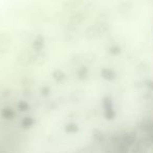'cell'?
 Returning a JSON list of instances; mask_svg holds the SVG:
<instances>
[{
    "label": "cell",
    "instance_id": "obj_1",
    "mask_svg": "<svg viewBox=\"0 0 153 153\" xmlns=\"http://www.w3.org/2000/svg\"><path fill=\"white\" fill-rule=\"evenodd\" d=\"M103 108H104V115L106 117L107 120H113L115 117L114 107H113L112 99L109 97H105L102 101Z\"/></svg>",
    "mask_w": 153,
    "mask_h": 153
},
{
    "label": "cell",
    "instance_id": "obj_2",
    "mask_svg": "<svg viewBox=\"0 0 153 153\" xmlns=\"http://www.w3.org/2000/svg\"><path fill=\"white\" fill-rule=\"evenodd\" d=\"M0 114H1V117H2L4 120H13L16 115V112L13 108H11V107H5V108L1 109Z\"/></svg>",
    "mask_w": 153,
    "mask_h": 153
},
{
    "label": "cell",
    "instance_id": "obj_3",
    "mask_svg": "<svg viewBox=\"0 0 153 153\" xmlns=\"http://www.w3.org/2000/svg\"><path fill=\"white\" fill-rule=\"evenodd\" d=\"M44 39H43V37L41 36H38L36 39H35L34 43H33V48L35 49V51H40L43 49V47H44Z\"/></svg>",
    "mask_w": 153,
    "mask_h": 153
},
{
    "label": "cell",
    "instance_id": "obj_4",
    "mask_svg": "<svg viewBox=\"0 0 153 153\" xmlns=\"http://www.w3.org/2000/svg\"><path fill=\"white\" fill-rule=\"evenodd\" d=\"M101 74H102V76L104 78L105 80H108V81H111V80H113L115 78V72L113 71L112 69H109V68H103L102 71H101Z\"/></svg>",
    "mask_w": 153,
    "mask_h": 153
},
{
    "label": "cell",
    "instance_id": "obj_5",
    "mask_svg": "<svg viewBox=\"0 0 153 153\" xmlns=\"http://www.w3.org/2000/svg\"><path fill=\"white\" fill-rule=\"evenodd\" d=\"M53 78L55 79V81L57 82V83H62V82L65 80L66 76L61 70H56V71L53 74Z\"/></svg>",
    "mask_w": 153,
    "mask_h": 153
},
{
    "label": "cell",
    "instance_id": "obj_6",
    "mask_svg": "<svg viewBox=\"0 0 153 153\" xmlns=\"http://www.w3.org/2000/svg\"><path fill=\"white\" fill-rule=\"evenodd\" d=\"M34 123H35V121H34V119H33V117H24V119H23L21 125H22V127H23L24 129H26V128L32 127V126L34 125Z\"/></svg>",
    "mask_w": 153,
    "mask_h": 153
},
{
    "label": "cell",
    "instance_id": "obj_7",
    "mask_svg": "<svg viewBox=\"0 0 153 153\" xmlns=\"http://www.w3.org/2000/svg\"><path fill=\"white\" fill-rule=\"evenodd\" d=\"M88 69L86 67H81L78 71H76V76H79V79H85L87 78Z\"/></svg>",
    "mask_w": 153,
    "mask_h": 153
},
{
    "label": "cell",
    "instance_id": "obj_8",
    "mask_svg": "<svg viewBox=\"0 0 153 153\" xmlns=\"http://www.w3.org/2000/svg\"><path fill=\"white\" fill-rule=\"evenodd\" d=\"M65 130L66 132H69V133H74V132H76L79 130V127L76 124H68V125H66Z\"/></svg>",
    "mask_w": 153,
    "mask_h": 153
},
{
    "label": "cell",
    "instance_id": "obj_9",
    "mask_svg": "<svg viewBox=\"0 0 153 153\" xmlns=\"http://www.w3.org/2000/svg\"><path fill=\"white\" fill-rule=\"evenodd\" d=\"M17 107H18V109H19L20 111L24 112V111L28 110V108H30V105H28L26 102H24V101H21V102H19L17 104Z\"/></svg>",
    "mask_w": 153,
    "mask_h": 153
},
{
    "label": "cell",
    "instance_id": "obj_10",
    "mask_svg": "<svg viewBox=\"0 0 153 153\" xmlns=\"http://www.w3.org/2000/svg\"><path fill=\"white\" fill-rule=\"evenodd\" d=\"M120 53H121V48L119 46H113L110 48V53L112 55H119Z\"/></svg>",
    "mask_w": 153,
    "mask_h": 153
}]
</instances>
